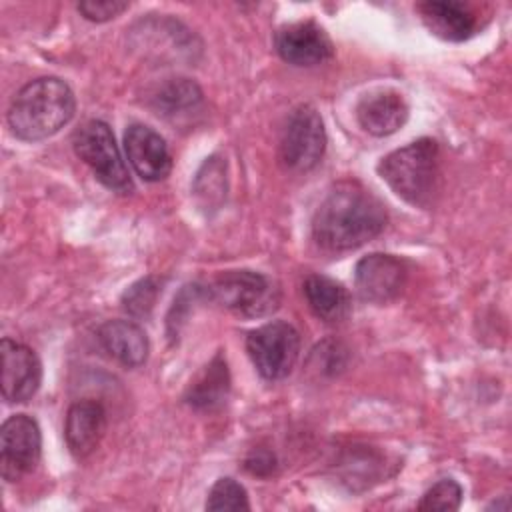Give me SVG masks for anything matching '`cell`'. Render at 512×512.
<instances>
[{
    "label": "cell",
    "mask_w": 512,
    "mask_h": 512,
    "mask_svg": "<svg viewBox=\"0 0 512 512\" xmlns=\"http://www.w3.org/2000/svg\"><path fill=\"white\" fill-rule=\"evenodd\" d=\"M246 350L260 376L280 380L292 372L298 360L300 334L292 324L274 320L248 334Z\"/></svg>",
    "instance_id": "obj_6"
},
{
    "label": "cell",
    "mask_w": 512,
    "mask_h": 512,
    "mask_svg": "<svg viewBox=\"0 0 512 512\" xmlns=\"http://www.w3.org/2000/svg\"><path fill=\"white\" fill-rule=\"evenodd\" d=\"M72 144L78 158L106 188L118 194L132 192V178L106 122L88 120L74 132Z\"/></svg>",
    "instance_id": "obj_4"
},
{
    "label": "cell",
    "mask_w": 512,
    "mask_h": 512,
    "mask_svg": "<svg viewBox=\"0 0 512 512\" xmlns=\"http://www.w3.org/2000/svg\"><path fill=\"white\" fill-rule=\"evenodd\" d=\"M382 180L408 204L430 206L440 176V150L436 140L420 138L390 152L378 164Z\"/></svg>",
    "instance_id": "obj_3"
},
{
    "label": "cell",
    "mask_w": 512,
    "mask_h": 512,
    "mask_svg": "<svg viewBox=\"0 0 512 512\" xmlns=\"http://www.w3.org/2000/svg\"><path fill=\"white\" fill-rule=\"evenodd\" d=\"M304 296L310 310L328 324H338L348 318L352 310L348 290L322 274H310L304 280Z\"/></svg>",
    "instance_id": "obj_17"
},
{
    "label": "cell",
    "mask_w": 512,
    "mask_h": 512,
    "mask_svg": "<svg viewBox=\"0 0 512 512\" xmlns=\"http://www.w3.org/2000/svg\"><path fill=\"white\" fill-rule=\"evenodd\" d=\"M388 222L382 202L358 182H338L320 202L312 236L328 252L354 250L376 238Z\"/></svg>",
    "instance_id": "obj_1"
},
{
    "label": "cell",
    "mask_w": 512,
    "mask_h": 512,
    "mask_svg": "<svg viewBox=\"0 0 512 512\" xmlns=\"http://www.w3.org/2000/svg\"><path fill=\"white\" fill-rule=\"evenodd\" d=\"M210 294L224 308L244 318L266 316L276 310L280 302L276 284L254 270H228L220 274L212 282Z\"/></svg>",
    "instance_id": "obj_5"
},
{
    "label": "cell",
    "mask_w": 512,
    "mask_h": 512,
    "mask_svg": "<svg viewBox=\"0 0 512 512\" xmlns=\"http://www.w3.org/2000/svg\"><path fill=\"white\" fill-rule=\"evenodd\" d=\"M226 164L220 162V158H210L204 162L202 170L198 172V178L194 182V192L198 198H202L204 206H216L226 196Z\"/></svg>",
    "instance_id": "obj_20"
},
{
    "label": "cell",
    "mask_w": 512,
    "mask_h": 512,
    "mask_svg": "<svg viewBox=\"0 0 512 512\" xmlns=\"http://www.w3.org/2000/svg\"><path fill=\"white\" fill-rule=\"evenodd\" d=\"M124 150L136 174L146 182L164 180L172 170V156L164 138L144 124L128 126Z\"/></svg>",
    "instance_id": "obj_12"
},
{
    "label": "cell",
    "mask_w": 512,
    "mask_h": 512,
    "mask_svg": "<svg viewBox=\"0 0 512 512\" xmlns=\"http://www.w3.org/2000/svg\"><path fill=\"white\" fill-rule=\"evenodd\" d=\"M244 466L248 472H252L256 476H268L276 468V456L266 448H258L248 454Z\"/></svg>",
    "instance_id": "obj_25"
},
{
    "label": "cell",
    "mask_w": 512,
    "mask_h": 512,
    "mask_svg": "<svg viewBox=\"0 0 512 512\" xmlns=\"http://www.w3.org/2000/svg\"><path fill=\"white\" fill-rule=\"evenodd\" d=\"M462 502V488L456 480L444 478L436 482L422 496L418 510H458Z\"/></svg>",
    "instance_id": "obj_22"
},
{
    "label": "cell",
    "mask_w": 512,
    "mask_h": 512,
    "mask_svg": "<svg viewBox=\"0 0 512 512\" xmlns=\"http://www.w3.org/2000/svg\"><path fill=\"white\" fill-rule=\"evenodd\" d=\"M274 46L280 58L294 66H316L334 54L330 36L312 20L282 26L276 32Z\"/></svg>",
    "instance_id": "obj_11"
},
{
    "label": "cell",
    "mask_w": 512,
    "mask_h": 512,
    "mask_svg": "<svg viewBox=\"0 0 512 512\" xmlns=\"http://www.w3.org/2000/svg\"><path fill=\"white\" fill-rule=\"evenodd\" d=\"M158 292L160 290H158L156 278H142V280H138L122 296L124 310H128L132 316H148L150 310L154 308Z\"/></svg>",
    "instance_id": "obj_23"
},
{
    "label": "cell",
    "mask_w": 512,
    "mask_h": 512,
    "mask_svg": "<svg viewBox=\"0 0 512 512\" xmlns=\"http://www.w3.org/2000/svg\"><path fill=\"white\" fill-rule=\"evenodd\" d=\"M76 110L74 92L54 76L28 82L18 90L8 108V126L20 140L36 142L64 128Z\"/></svg>",
    "instance_id": "obj_2"
},
{
    "label": "cell",
    "mask_w": 512,
    "mask_h": 512,
    "mask_svg": "<svg viewBox=\"0 0 512 512\" xmlns=\"http://www.w3.org/2000/svg\"><path fill=\"white\" fill-rule=\"evenodd\" d=\"M102 348L126 368H138L148 358L146 332L132 320H108L98 328Z\"/></svg>",
    "instance_id": "obj_16"
},
{
    "label": "cell",
    "mask_w": 512,
    "mask_h": 512,
    "mask_svg": "<svg viewBox=\"0 0 512 512\" xmlns=\"http://www.w3.org/2000/svg\"><path fill=\"white\" fill-rule=\"evenodd\" d=\"M42 434L38 422L28 414H14L0 428V474L16 482L40 460Z\"/></svg>",
    "instance_id": "obj_8"
},
{
    "label": "cell",
    "mask_w": 512,
    "mask_h": 512,
    "mask_svg": "<svg viewBox=\"0 0 512 512\" xmlns=\"http://www.w3.org/2000/svg\"><path fill=\"white\" fill-rule=\"evenodd\" d=\"M416 10L420 12V18L428 26V30L442 40L462 42L468 40L478 28L474 12L462 2L432 0L418 4Z\"/></svg>",
    "instance_id": "obj_15"
},
{
    "label": "cell",
    "mask_w": 512,
    "mask_h": 512,
    "mask_svg": "<svg viewBox=\"0 0 512 512\" xmlns=\"http://www.w3.org/2000/svg\"><path fill=\"white\" fill-rule=\"evenodd\" d=\"M128 8L126 2H118V0H88V2H80L78 4V12L92 20V22H106L116 18L120 12H124Z\"/></svg>",
    "instance_id": "obj_24"
},
{
    "label": "cell",
    "mask_w": 512,
    "mask_h": 512,
    "mask_svg": "<svg viewBox=\"0 0 512 512\" xmlns=\"http://www.w3.org/2000/svg\"><path fill=\"white\" fill-rule=\"evenodd\" d=\"M0 358V386L4 400L10 404L30 400L40 388L42 380V364L36 352L16 340L4 338L0 342Z\"/></svg>",
    "instance_id": "obj_10"
},
{
    "label": "cell",
    "mask_w": 512,
    "mask_h": 512,
    "mask_svg": "<svg viewBox=\"0 0 512 512\" xmlns=\"http://www.w3.org/2000/svg\"><path fill=\"white\" fill-rule=\"evenodd\" d=\"M326 130L320 114L312 106L296 108L282 132L280 160L288 170L308 172L324 156Z\"/></svg>",
    "instance_id": "obj_7"
},
{
    "label": "cell",
    "mask_w": 512,
    "mask_h": 512,
    "mask_svg": "<svg viewBox=\"0 0 512 512\" xmlns=\"http://www.w3.org/2000/svg\"><path fill=\"white\" fill-rule=\"evenodd\" d=\"M230 392V374L222 354H216L200 376L190 384L186 392V402L198 410H216L226 402Z\"/></svg>",
    "instance_id": "obj_18"
},
{
    "label": "cell",
    "mask_w": 512,
    "mask_h": 512,
    "mask_svg": "<svg viewBox=\"0 0 512 512\" xmlns=\"http://www.w3.org/2000/svg\"><path fill=\"white\" fill-rule=\"evenodd\" d=\"M356 116L360 126L372 136H388L404 126L408 120V104L402 94L394 90H378L366 94L358 108Z\"/></svg>",
    "instance_id": "obj_14"
},
{
    "label": "cell",
    "mask_w": 512,
    "mask_h": 512,
    "mask_svg": "<svg viewBox=\"0 0 512 512\" xmlns=\"http://www.w3.org/2000/svg\"><path fill=\"white\" fill-rule=\"evenodd\" d=\"M154 100L164 114H182L202 102V90L188 78H174L158 90Z\"/></svg>",
    "instance_id": "obj_19"
},
{
    "label": "cell",
    "mask_w": 512,
    "mask_h": 512,
    "mask_svg": "<svg viewBox=\"0 0 512 512\" xmlns=\"http://www.w3.org/2000/svg\"><path fill=\"white\" fill-rule=\"evenodd\" d=\"M106 432V410L100 402L80 400L68 408L64 436L76 458L90 456Z\"/></svg>",
    "instance_id": "obj_13"
},
{
    "label": "cell",
    "mask_w": 512,
    "mask_h": 512,
    "mask_svg": "<svg viewBox=\"0 0 512 512\" xmlns=\"http://www.w3.org/2000/svg\"><path fill=\"white\" fill-rule=\"evenodd\" d=\"M208 510H248V494L242 484H238L234 478H220L212 486L208 500Z\"/></svg>",
    "instance_id": "obj_21"
},
{
    "label": "cell",
    "mask_w": 512,
    "mask_h": 512,
    "mask_svg": "<svg viewBox=\"0 0 512 512\" xmlns=\"http://www.w3.org/2000/svg\"><path fill=\"white\" fill-rule=\"evenodd\" d=\"M406 266L392 254H368L356 264V290L362 300L372 304H388L396 300L406 286Z\"/></svg>",
    "instance_id": "obj_9"
}]
</instances>
